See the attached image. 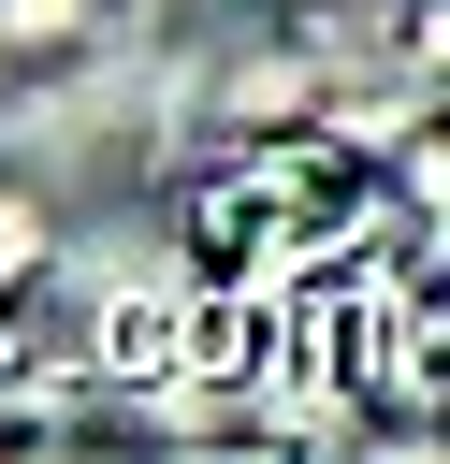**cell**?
<instances>
[{
  "mask_svg": "<svg viewBox=\"0 0 450 464\" xmlns=\"http://www.w3.org/2000/svg\"><path fill=\"white\" fill-rule=\"evenodd\" d=\"M174 232H189V276L261 290V276H305V261L392 246L406 218H392V174H377L363 145H334V130H247L232 160L189 174Z\"/></svg>",
  "mask_w": 450,
  "mask_h": 464,
  "instance_id": "obj_1",
  "label": "cell"
},
{
  "mask_svg": "<svg viewBox=\"0 0 450 464\" xmlns=\"http://www.w3.org/2000/svg\"><path fill=\"white\" fill-rule=\"evenodd\" d=\"M29 290H44V218H29V203H0V362L29 348V334H15V304H29Z\"/></svg>",
  "mask_w": 450,
  "mask_h": 464,
  "instance_id": "obj_2",
  "label": "cell"
}]
</instances>
